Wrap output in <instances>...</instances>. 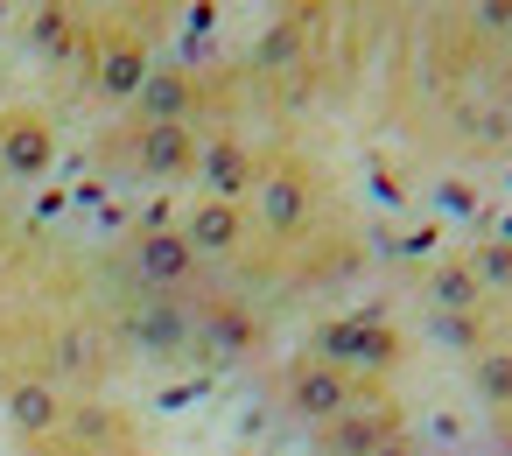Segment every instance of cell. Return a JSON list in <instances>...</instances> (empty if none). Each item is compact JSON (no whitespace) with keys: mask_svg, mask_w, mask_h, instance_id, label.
Masks as SVG:
<instances>
[{"mask_svg":"<svg viewBox=\"0 0 512 456\" xmlns=\"http://www.w3.org/2000/svg\"><path fill=\"white\" fill-rule=\"evenodd\" d=\"M372 456H414V442H407V435H393V442H379Z\"/></svg>","mask_w":512,"mask_h":456,"instance_id":"cell-15","label":"cell"},{"mask_svg":"<svg viewBox=\"0 0 512 456\" xmlns=\"http://www.w3.org/2000/svg\"><path fill=\"white\" fill-rule=\"evenodd\" d=\"M127 267H134V281L141 288H183L190 274H197V253H190V239H183V225H141L134 232V246H127Z\"/></svg>","mask_w":512,"mask_h":456,"instance_id":"cell-4","label":"cell"},{"mask_svg":"<svg viewBox=\"0 0 512 456\" xmlns=\"http://www.w3.org/2000/svg\"><path fill=\"white\" fill-rule=\"evenodd\" d=\"M0 407H8V421H15L29 442L64 435V414H71L64 386H57V379H43V372H15L8 386H0Z\"/></svg>","mask_w":512,"mask_h":456,"instance_id":"cell-5","label":"cell"},{"mask_svg":"<svg viewBox=\"0 0 512 456\" xmlns=\"http://www.w3.org/2000/svg\"><path fill=\"white\" fill-rule=\"evenodd\" d=\"M36 456H78V449H71V442H64V449H50V442H36Z\"/></svg>","mask_w":512,"mask_h":456,"instance_id":"cell-16","label":"cell"},{"mask_svg":"<svg viewBox=\"0 0 512 456\" xmlns=\"http://www.w3.org/2000/svg\"><path fill=\"white\" fill-rule=\"evenodd\" d=\"M484 281H512V246H491L484 253Z\"/></svg>","mask_w":512,"mask_h":456,"instance_id":"cell-14","label":"cell"},{"mask_svg":"<svg viewBox=\"0 0 512 456\" xmlns=\"http://www.w3.org/2000/svg\"><path fill=\"white\" fill-rule=\"evenodd\" d=\"M477 393H484L491 407H512V344L477 351Z\"/></svg>","mask_w":512,"mask_h":456,"instance_id":"cell-13","label":"cell"},{"mask_svg":"<svg viewBox=\"0 0 512 456\" xmlns=\"http://www.w3.org/2000/svg\"><path fill=\"white\" fill-rule=\"evenodd\" d=\"M197 176L211 183L204 197H225V204H239L253 183H260V162L246 155V141H232V134H218L211 148H204V162H197Z\"/></svg>","mask_w":512,"mask_h":456,"instance_id":"cell-10","label":"cell"},{"mask_svg":"<svg viewBox=\"0 0 512 456\" xmlns=\"http://www.w3.org/2000/svg\"><path fill=\"white\" fill-rule=\"evenodd\" d=\"M0 253H8V211H0Z\"/></svg>","mask_w":512,"mask_h":456,"instance_id":"cell-17","label":"cell"},{"mask_svg":"<svg viewBox=\"0 0 512 456\" xmlns=\"http://www.w3.org/2000/svg\"><path fill=\"white\" fill-rule=\"evenodd\" d=\"M344 407H358V372H344V365H330V358H316V351L288 365V414H295V421L323 428V421H337Z\"/></svg>","mask_w":512,"mask_h":456,"instance_id":"cell-1","label":"cell"},{"mask_svg":"<svg viewBox=\"0 0 512 456\" xmlns=\"http://www.w3.org/2000/svg\"><path fill=\"white\" fill-rule=\"evenodd\" d=\"M162 120H190V71L176 64H155L134 99V127H162Z\"/></svg>","mask_w":512,"mask_h":456,"instance_id":"cell-11","label":"cell"},{"mask_svg":"<svg viewBox=\"0 0 512 456\" xmlns=\"http://www.w3.org/2000/svg\"><path fill=\"white\" fill-rule=\"evenodd\" d=\"M316 358H330L344 372H365V365H393L400 358V337L386 323H330L323 344H316Z\"/></svg>","mask_w":512,"mask_h":456,"instance_id":"cell-7","label":"cell"},{"mask_svg":"<svg viewBox=\"0 0 512 456\" xmlns=\"http://www.w3.org/2000/svg\"><path fill=\"white\" fill-rule=\"evenodd\" d=\"M148 50L141 43H106L99 50V92L106 99H141V85H148Z\"/></svg>","mask_w":512,"mask_h":456,"instance_id":"cell-12","label":"cell"},{"mask_svg":"<svg viewBox=\"0 0 512 456\" xmlns=\"http://www.w3.org/2000/svg\"><path fill=\"white\" fill-rule=\"evenodd\" d=\"M0 162H8V176H50V162H57L50 120H29V113L0 120Z\"/></svg>","mask_w":512,"mask_h":456,"instance_id":"cell-9","label":"cell"},{"mask_svg":"<svg viewBox=\"0 0 512 456\" xmlns=\"http://www.w3.org/2000/svg\"><path fill=\"white\" fill-rule=\"evenodd\" d=\"M393 435H400V414L379 407V400H358V407H344L337 421L316 428V456H372Z\"/></svg>","mask_w":512,"mask_h":456,"instance_id":"cell-6","label":"cell"},{"mask_svg":"<svg viewBox=\"0 0 512 456\" xmlns=\"http://www.w3.org/2000/svg\"><path fill=\"white\" fill-rule=\"evenodd\" d=\"M183 239H190L197 260H225V253L246 246V211L225 204V197H197V211L183 218Z\"/></svg>","mask_w":512,"mask_h":456,"instance_id":"cell-8","label":"cell"},{"mask_svg":"<svg viewBox=\"0 0 512 456\" xmlns=\"http://www.w3.org/2000/svg\"><path fill=\"white\" fill-rule=\"evenodd\" d=\"M204 162V141L190 120H162V127H134V169L148 183H190Z\"/></svg>","mask_w":512,"mask_h":456,"instance_id":"cell-2","label":"cell"},{"mask_svg":"<svg viewBox=\"0 0 512 456\" xmlns=\"http://www.w3.org/2000/svg\"><path fill=\"white\" fill-rule=\"evenodd\" d=\"M253 190H260V232H274V239H295V232H309V218H316V176H309L302 162H281V169H267Z\"/></svg>","mask_w":512,"mask_h":456,"instance_id":"cell-3","label":"cell"}]
</instances>
